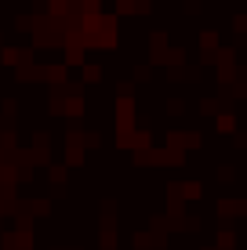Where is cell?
<instances>
[{
    "label": "cell",
    "mask_w": 247,
    "mask_h": 250,
    "mask_svg": "<svg viewBox=\"0 0 247 250\" xmlns=\"http://www.w3.org/2000/svg\"><path fill=\"white\" fill-rule=\"evenodd\" d=\"M233 247H236V232L222 229V232H218V250H233Z\"/></svg>",
    "instance_id": "cell-5"
},
{
    "label": "cell",
    "mask_w": 247,
    "mask_h": 250,
    "mask_svg": "<svg viewBox=\"0 0 247 250\" xmlns=\"http://www.w3.org/2000/svg\"><path fill=\"white\" fill-rule=\"evenodd\" d=\"M218 131H222V134H236V116L222 113V116H218Z\"/></svg>",
    "instance_id": "cell-3"
},
{
    "label": "cell",
    "mask_w": 247,
    "mask_h": 250,
    "mask_svg": "<svg viewBox=\"0 0 247 250\" xmlns=\"http://www.w3.org/2000/svg\"><path fill=\"white\" fill-rule=\"evenodd\" d=\"M218 214L233 218V214H247V200H218Z\"/></svg>",
    "instance_id": "cell-1"
},
{
    "label": "cell",
    "mask_w": 247,
    "mask_h": 250,
    "mask_svg": "<svg viewBox=\"0 0 247 250\" xmlns=\"http://www.w3.org/2000/svg\"><path fill=\"white\" fill-rule=\"evenodd\" d=\"M178 192H182V200H200L203 188H200V182H185V185H178Z\"/></svg>",
    "instance_id": "cell-2"
},
{
    "label": "cell",
    "mask_w": 247,
    "mask_h": 250,
    "mask_svg": "<svg viewBox=\"0 0 247 250\" xmlns=\"http://www.w3.org/2000/svg\"><path fill=\"white\" fill-rule=\"evenodd\" d=\"M200 109H203V113H215L218 105H215V98H203V102H200Z\"/></svg>",
    "instance_id": "cell-9"
},
{
    "label": "cell",
    "mask_w": 247,
    "mask_h": 250,
    "mask_svg": "<svg viewBox=\"0 0 247 250\" xmlns=\"http://www.w3.org/2000/svg\"><path fill=\"white\" fill-rule=\"evenodd\" d=\"M149 76H153L149 65H138V69H135V80H149Z\"/></svg>",
    "instance_id": "cell-8"
},
{
    "label": "cell",
    "mask_w": 247,
    "mask_h": 250,
    "mask_svg": "<svg viewBox=\"0 0 247 250\" xmlns=\"http://www.w3.org/2000/svg\"><path fill=\"white\" fill-rule=\"evenodd\" d=\"M0 51H4V33H0Z\"/></svg>",
    "instance_id": "cell-10"
},
{
    "label": "cell",
    "mask_w": 247,
    "mask_h": 250,
    "mask_svg": "<svg viewBox=\"0 0 247 250\" xmlns=\"http://www.w3.org/2000/svg\"><path fill=\"white\" fill-rule=\"evenodd\" d=\"M203 250H211V247H203Z\"/></svg>",
    "instance_id": "cell-11"
},
{
    "label": "cell",
    "mask_w": 247,
    "mask_h": 250,
    "mask_svg": "<svg viewBox=\"0 0 247 250\" xmlns=\"http://www.w3.org/2000/svg\"><path fill=\"white\" fill-rule=\"evenodd\" d=\"M47 178H51V185H55V182H58V185H62V182H66V167H55V163H51V170H47Z\"/></svg>",
    "instance_id": "cell-7"
},
{
    "label": "cell",
    "mask_w": 247,
    "mask_h": 250,
    "mask_svg": "<svg viewBox=\"0 0 247 250\" xmlns=\"http://www.w3.org/2000/svg\"><path fill=\"white\" fill-rule=\"evenodd\" d=\"M200 47H203V51H215V47H218V33H211V29H207V33L200 37Z\"/></svg>",
    "instance_id": "cell-6"
},
{
    "label": "cell",
    "mask_w": 247,
    "mask_h": 250,
    "mask_svg": "<svg viewBox=\"0 0 247 250\" xmlns=\"http://www.w3.org/2000/svg\"><path fill=\"white\" fill-rule=\"evenodd\" d=\"M80 76H84L88 83H98V80H102V69H98V65H80Z\"/></svg>",
    "instance_id": "cell-4"
}]
</instances>
